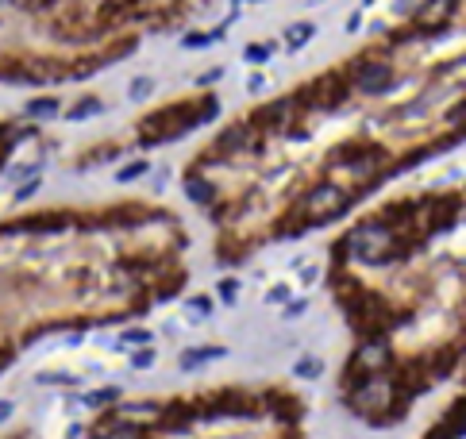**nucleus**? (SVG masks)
Segmentation results:
<instances>
[{
  "instance_id": "nucleus-11",
  "label": "nucleus",
  "mask_w": 466,
  "mask_h": 439,
  "mask_svg": "<svg viewBox=\"0 0 466 439\" xmlns=\"http://www.w3.org/2000/svg\"><path fill=\"white\" fill-rule=\"evenodd\" d=\"M93 108H97V100H81V104H78V108H73V112H70V116H73V120H78V116H85V112H93Z\"/></svg>"
},
{
  "instance_id": "nucleus-5",
  "label": "nucleus",
  "mask_w": 466,
  "mask_h": 439,
  "mask_svg": "<svg viewBox=\"0 0 466 439\" xmlns=\"http://www.w3.org/2000/svg\"><path fill=\"white\" fill-rule=\"evenodd\" d=\"M447 12H451V0H432V8H424V20L435 24V20H443Z\"/></svg>"
},
{
  "instance_id": "nucleus-4",
  "label": "nucleus",
  "mask_w": 466,
  "mask_h": 439,
  "mask_svg": "<svg viewBox=\"0 0 466 439\" xmlns=\"http://www.w3.org/2000/svg\"><path fill=\"white\" fill-rule=\"evenodd\" d=\"M100 439H143V432H139L135 424H116V428H108Z\"/></svg>"
},
{
  "instance_id": "nucleus-1",
  "label": "nucleus",
  "mask_w": 466,
  "mask_h": 439,
  "mask_svg": "<svg viewBox=\"0 0 466 439\" xmlns=\"http://www.w3.org/2000/svg\"><path fill=\"white\" fill-rule=\"evenodd\" d=\"M343 205V193H339L336 185H320V189H312L309 197H304V208L309 212H320V208H339Z\"/></svg>"
},
{
  "instance_id": "nucleus-13",
  "label": "nucleus",
  "mask_w": 466,
  "mask_h": 439,
  "mask_svg": "<svg viewBox=\"0 0 466 439\" xmlns=\"http://www.w3.org/2000/svg\"><path fill=\"white\" fill-rule=\"evenodd\" d=\"M8 416H12V401H0V424H4Z\"/></svg>"
},
{
  "instance_id": "nucleus-6",
  "label": "nucleus",
  "mask_w": 466,
  "mask_h": 439,
  "mask_svg": "<svg viewBox=\"0 0 466 439\" xmlns=\"http://www.w3.org/2000/svg\"><path fill=\"white\" fill-rule=\"evenodd\" d=\"M150 89H155V85H150L147 78H135V81H131V93H128V97H131V100H143V97H150Z\"/></svg>"
},
{
  "instance_id": "nucleus-2",
  "label": "nucleus",
  "mask_w": 466,
  "mask_h": 439,
  "mask_svg": "<svg viewBox=\"0 0 466 439\" xmlns=\"http://www.w3.org/2000/svg\"><path fill=\"white\" fill-rule=\"evenodd\" d=\"M385 78H389V66H370V70L363 73V85L370 93H378V85H382Z\"/></svg>"
},
{
  "instance_id": "nucleus-12",
  "label": "nucleus",
  "mask_w": 466,
  "mask_h": 439,
  "mask_svg": "<svg viewBox=\"0 0 466 439\" xmlns=\"http://www.w3.org/2000/svg\"><path fill=\"white\" fill-rule=\"evenodd\" d=\"M247 58H251V62H262V58H266V46H251V51H247Z\"/></svg>"
},
{
  "instance_id": "nucleus-7",
  "label": "nucleus",
  "mask_w": 466,
  "mask_h": 439,
  "mask_svg": "<svg viewBox=\"0 0 466 439\" xmlns=\"http://www.w3.org/2000/svg\"><path fill=\"white\" fill-rule=\"evenodd\" d=\"M309 39H312V27L309 24H297L289 31V46H301V43H309Z\"/></svg>"
},
{
  "instance_id": "nucleus-14",
  "label": "nucleus",
  "mask_w": 466,
  "mask_h": 439,
  "mask_svg": "<svg viewBox=\"0 0 466 439\" xmlns=\"http://www.w3.org/2000/svg\"><path fill=\"white\" fill-rule=\"evenodd\" d=\"M150 336H147V331H128V343H147Z\"/></svg>"
},
{
  "instance_id": "nucleus-8",
  "label": "nucleus",
  "mask_w": 466,
  "mask_h": 439,
  "mask_svg": "<svg viewBox=\"0 0 466 439\" xmlns=\"http://www.w3.org/2000/svg\"><path fill=\"white\" fill-rule=\"evenodd\" d=\"M120 393H116V389H100V393H89V397H85V405H108V401H116Z\"/></svg>"
},
{
  "instance_id": "nucleus-10",
  "label": "nucleus",
  "mask_w": 466,
  "mask_h": 439,
  "mask_svg": "<svg viewBox=\"0 0 466 439\" xmlns=\"http://www.w3.org/2000/svg\"><path fill=\"white\" fill-rule=\"evenodd\" d=\"M131 362H135L139 370H143V366H150V362H155V351H139V355L131 358Z\"/></svg>"
},
{
  "instance_id": "nucleus-3",
  "label": "nucleus",
  "mask_w": 466,
  "mask_h": 439,
  "mask_svg": "<svg viewBox=\"0 0 466 439\" xmlns=\"http://www.w3.org/2000/svg\"><path fill=\"white\" fill-rule=\"evenodd\" d=\"M46 112H58V100H54V97L27 100V116H46Z\"/></svg>"
},
{
  "instance_id": "nucleus-9",
  "label": "nucleus",
  "mask_w": 466,
  "mask_h": 439,
  "mask_svg": "<svg viewBox=\"0 0 466 439\" xmlns=\"http://www.w3.org/2000/svg\"><path fill=\"white\" fill-rule=\"evenodd\" d=\"M139 174H147V162H131V166H123L120 170V181H131V177H139Z\"/></svg>"
}]
</instances>
